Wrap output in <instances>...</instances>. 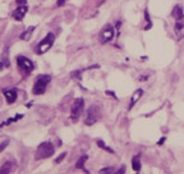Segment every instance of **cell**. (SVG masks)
Instances as JSON below:
<instances>
[{
	"mask_svg": "<svg viewBox=\"0 0 184 174\" xmlns=\"http://www.w3.org/2000/svg\"><path fill=\"white\" fill-rule=\"evenodd\" d=\"M51 81V76L50 74H41L36 78L33 85V89H32V93L33 95H42L45 93L46 91V87Z\"/></svg>",
	"mask_w": 184,
	"mask_h": 174,
	"instance_id": "6da1fadb",
	"label": "cell"
},
{
	"mask_svg": "<svg viewBox=\"0 0 184 174\" xmlns=\"http://www.w3.org/2000/svg\"><path fill=\"white\" fill-rule=\"evenodd\" d=\"M55 152V149L52 146L51 142H42L37 146L36 150V159L41 160V159H47L50 156H52Z\"/></svg>",
	"mask_w": 184,
	"mask_h": 174,
	"instance_id": "7a4b0ae2",
	"label": "cell"
},
{
	"mask_svg": "<svg viewBox=\"0 0 184 174\" xmlns=\"http://www.w3.org/2000/svg\"><path fill=\"white\" fill-rule=\"evenodd\" d=\"M54 41H55V35L51 33V32H49L46 36H45V39L41 40V42L36 46V53H37V54L46 53V51L50 50L51 46L54 45Z\"/></svg>",
	"mask_w": 184,
	"mask_h": 174,
	"instance_id": "3957f363",
	"label": "cell"
},
{
	"mask_svg": "<svg viewBox=\"0 0 184 174\" xmlns=\"http://www.w3.org/2000/svg\"><path fill=\"white\" fill-rule=\"evenodd\" d=\"M100 114H101V110L97 105H92L87 109V113H86V118H84V124L86 126H92L95 124L96 122L99 120L100 118Z\"/></svg>",
	"mask_w": 184,
	"mask_h": 174,
	"instance_id": "277c9868",
	"label": "cell"
},
{
	"mask_svg": "<svg viewBox=\"0 0 184 174\" xmlns=\"http://www.w3.org/2000/svg\"><path fill=\"white\" fill-rule=\"evenodd\" d=\"M84 109V100L82 97H78L73 101L72 104V109H71V119L72 120H78V118L81 117Z\"/></svg>",
	"mask_w": 184,
	"mask_h": 174,
	"instance_id": "5b68a950",
	"label": "cell"
},
{
	"mask_svg": "<svg viewBox=\"0 0 184 174\" xmlns=\"http://www.w3.org/2000/svg\"><path fill=\"white\" fill-rule=\"evenodd\" d=\"M114 37H115V30L111 24H106L105 27L101 30L100 35H99V40L101 44H108L110 42Z\"/></svg>",
	"mask_w": 184,
	"mask_h": 174,
	"instance_id": "8992f818",
	"label": "cell"
},
{
	"mask_svg": "<svg viewBox=\"0 0 184 174\" xmlns=\"http://www.w3.org/2000/svg\"><path fill=\"white\" fill-rule=\"evenodd\" d=\"M17 64H18L19 69L24 73H30L35 69V64L32 60H30L28 58H26L23 55H18L17 56Z\"/></svg>",
	"mask_w": 184,
	"mask_h": 174,
	"instance_id": "52a82bcc",
	"label": "cell"
},
{
	"mask_svg": "<svg viewBox=\"0 0 184 174\" xmlns=\"http://www.w3.org/2000/svg\"><path fill=\"white\" fill-rule=\"evenodd\" d=\"M174 33H175V37H177L178 41L184 37V21L183 19H179V21L175 22Z\"/></svg>",
	"mask_w": 184,
	"mask_h": 174,
	"instance_id": "ba28073f",
	"label": "cell"
},
{
	"mask_svg": "<svg viewBox=\"0 0 184 174\" xmlns=\"http://www.w3.org/2000/svg\"><path fill=\"white\" fill-rule=\"evenodd\" d=\"M27 10H28L27 5H19V6L12 13V17H13L15 21H22V19L24 18L26 13H27Z\"/></svg>",
	"mask_w": 184,
	"mask_h": 174,
	"instance_id": "9c48e42d",
	"label": "cell"
},
{
	"mask_svg": "<svg viewBox=\"0 0 184 174\" xmlns=\"http://www.w3.org/2000/svg\"><path fill=\"white\" fill-rule=\"evenodd\" d=\"M4 96H5L8 104H13V102H15L18 93H17L15 89H10V90H5L4 91Z\"/></svg>",
	"mask_w": 184,
	"mask_h": 174,
	"instance_id": "30bf717a",
	"label": "cell"
},
{
	"mask_svg": "<svg viewBox=\"0 0 184 174\" xmlns=\"http://www.w3.org/2000/svg\"><path fill=\"white\" fill-rule=\"evenodd\" d=\"M142 95H143V90L142 89H138V90H136L134 92H133V95H132V97H130V102H129V110L132 109L136 104H137V101L142 97Z\"/></svg>",
	"mask_w": 184,
	"mask_h": 174,
	"instance_id": "8fae6325",
	"label": "cell"
},
{
	"mask_svg": "<svg viewBox=\"0 0 184 174\" xmlns=\"http://www.w3.org/2000/svg\"><path fill=\"white\" fill-rule=\"evenodd\" d=\"M171 15L174 17L177 21L179 19H183V17H184V12H183V8L180 5H175L173 8V12H171Z\"/></svg>",
	"mask_w": 184,
	"mask_h": 174,
	"instance_id": "7c38bea8",
	"label": "cell"
},
{
	"mask_svg": "<svg viewBox=\"0 0 184 174\" xmlns=\"http://www.w3.org/2000/svg\"><path fill=\"white\" fill-rule=\"evenodd\" d=\"M35 30H36V27H35V26H31V27H28L23 33H21V40H23V41H28V40L31 39V36H32V33H33Z\"/></svg>",
	"mask_w": 184,
	"mask_h": 174,
	"instance_id": "4fadbf2b",
	"label": "cell"
},
{
	"mask_svg": "<svg viewBox=\"0 0 184 174\" xmlns=\"http://www.w3.org/2000/svg\"><path fill=\"white\" fill-rule=\"evenodd\" d=\"M132 168L134 172L141 170V155H136L132 159Z\"/></svg>",
	"mask_w": 184,
	"mask_h": 174,
	"instance_id": "5bb4252c",
	"label": "cell"
},
{
	"mask_svg": "<svg viewBox=\"0 0 184 174\" xmlns=\"http://www.w3.org/2000/svg\"><path fill=\"white\" fill-rule=\"evenodd\" d=\"M12 169H13V163L6 161V163H4L3 167L0 168V173H2V174H4V173H10Z\"/></svg>",
	"mask_w": 184,
	"mask_h": 174,
	"instance_id": "9a60e30c",
	"label": "cell"
},
{
	"mask_svg": "<svg viewBox=\"0 0 184 174\" xmlns=\"http://www.w3.org/2000/svg\"><path fill=\"white\" fill-rule=\"evenodd\" d=\"M87 159H88V156H87V155L81 156L80 160H78V161H77V164H76V168H77V169L83 168V167H84V163H86V160H87Z\"/></svg>",
	"mask_w": 184,
	"mask_h": 174,
	"instance_id": "2e32d148",
	"label": "cell"
},
{
	"mask_svg": "<svg viewBox=\"0 0 184 174\" xmlns=\"http://www.w3.org/2000/svg\"><path fill=\"white\" fill-rule=\"evenodd\" d=\"M97 146L100 147V149H104V150H106L108 152H111V154H114V150L111 149V147L106 146V143H105L104 141H101V140H99V141H97Z\"/></svg>",
	"mask_w": 184,
	"mask_h": 174,
	"instance_id": "e0dca14e",
	"label": "cell"
},
{
	"mask_svg": "<svg viewBox=\"0 0 184 174\" xmlns=\"http://www.w3.org/2000/svg\"><path fill=\"white\" fill-rule=\"evenodd\" d=\"M22 118H23V115H22V114H18L17 117H14V118H10V119H8L6 122H4V123H2V124H0V127L6 126V124H10V123H14V122H17L18 119H22Z\"/></svg>",
	"mask_w": 184,
	"mask_h": 174,
	"instance_id": "ac0fdd59",
	"label": "cell"
},
{
	"mask_svg": "<svg viewBox=\"0 0 184 174\" xmlns=\"http://www.w3.org/2000/svg\"><path fill=\"white\" fill-rule=\"evenodd\" d=\"M145 18H146V22H147V26L143 28L145 31H147V30H150L151 27H152V23H151V19H150V15H148V12L147 10H145Z\"/></svg>",
	"mask_w": 184,
	"mask_h": 174,
	"instance_id": "d6986e66",
	"label": "cell"
},
{
	"mask_svg": "<svg viewBox=\"0 0 184 174\" xmlns=\"http://www.w3.org/2000/svg\"><path fill=\"white\" fill-rule=\"evenodd\" d=\"M8 145H9V141H8V140H5V141H3L2 143H0V152L4 151L6 147H8Z\"/></svg>",
	"mask_w": 184,
	"mask_h": 174,
	"instance_id": "ffe728a7",
	"label": "cell"
},
{
	"mask_svg": "<svg viewBox=\"0 0 184 174\" xmlns=\"http://www.w3.org/2000/svg\"><path fill=\"white\" fill-rule=\"evenodd\" d=\"M65 156H67V152H63V154H61L60 156H58V158L55 159V163H56V164H59V163H61V161H63V160L65 159Z\"/></svg>",
	"mask_w": 184,
	"mask_h": 174,
	"instance_id": "44dd1931",
	"label": "cell"
},
{
	"mask_svg": "<svg viewBox=\"0 0 184 174\" xmlns=\"http://www.w3.org/2000/svg\"><path fill=\"white\" fill-rule=\"evenodd\" d=\"M114 169L112 168H104V169H100L99 173H112Z\"/></svg>",
	"mask_w": 184,
	"mask_h": 174,
	"instance_id": "7402d4cb",
	"label": "cell"
},
{
	"mask_svg": "<svg viewBox=\"0 0 184 174\" xmlns=\"http://www.w3.org/2000/svg\"><path fill=\"white\" fill-rule=\"evenodd\" d=\"M15 3L18 5H26L27 4V0H15Z\"/></svg>",
	"mask_w": 184,
	"mask_h": 174,
	"instance_id": "603a6c76",
	"label": "cell"
},
{
	"mask_svg": "<svg viewBox=\"0 0 184 174\" xmlns=\"http://www.w3.org/2000/svg\"><path fill=\"white\" fill-rule=\"evenodd\" d=\"M64 4H65V0H58V3H56L58 6H61V5H64Z\"/></svg>",
	"mask_w": 184,
	"mask_h": 174,
	"instance_id": "cb8c5ba5",
	"label": "cell"
},
{
	"mask_svg": "<svg viewBox=\"0 0 184 174\" xmlns=\"http://www.w3.org/2000/svg\"><path fill=\"white\" fill-rule=\"evenodd\" d=\"M165 140H166V138H165V137H161V138H160V141H159V142H157V145H162V143L165 142Z\"/></svg>",
	"mask_w": 184,
	"mask_h": 174,
	"instance_id": "d4e9b609",
	"label": "cell"
},
{
	"mask_svg": "<svg viewBox=\"0 0 184 174\" xmlns=\"http://www.w3.org/2000/svg\"><path fill=\"white\" fill-rule=\"evenodd\" d=\"M124 172H125V167H121L119 170H117V173H118V174H119V173H124Z\"/></svg>",
	"mask_w": 184,
	"mask_h": 174,
	"instance_id": "484cf974",
	"label": "cell"
},
{
	"mask_svg": "<svg viewBox=\"0 0 184 174\" xmlns=\"http://www.w3.org/2000/svg\"><path fill=\"white\" fill-rule=\"evenodd\" d=\"M106 93H108V95H110V96H114V97H115V93L111 92V91H106Z\"/></svg>",
	"mask_w": 184,
	"mask_h": 174,
	"instance_id": "4316f807",
	"label": "cell"
},
{
	"mask_svg": "<svg viewBox=\"0 0 184 174\" xmlns=\"http://www.w3.org/2000/svg\"><path fill=\"white\" fill-rule=\"evenodd\" d=\"M3 67H4V65H3V63L0 62V71H2V69H3Z\"/></svg>",
	"mask_w": 184,
	"mask_h": 174,
	"instance_id": "83f0119b",
	"label": "cell"
}]
</instances>
